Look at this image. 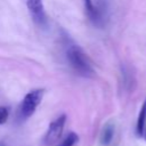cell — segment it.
<instances>
[{
  "label": "cell",
  "mask_w": 146,
  "mask_h": 146,
  "mask_svg": "<svg viewBox=\"0 0 146 146\" xmlns=\"http://www.w3.org/2000/svg\"><path fill=\"white\" fill-rule=\"evenodd\" d=\"M66 57L70 63V65L73 67V70L86 78H90L95 74V71L92 68L91 63L89 62L87 55L79 46H70L66 51Z\"/></svg>",
  "instance_id": "6da1fadb"
},
{
  "label": "cell",
  "mask_w": 146,
  "mask_h": 146,
  "mask_svg": "<svg viewBox=\"0 0 146 146\" xmlns=\"http://www.w3.org/2000/svg\"><path fill=\"white\" fill-rule=\"evenodd\" d=\"M42 96H43L42 89H35L25 95L19 106V117L22 120H26L34 114L36 107L42 100Z\"/></svg>",
  "instance_id": "7a4b0ae2"
},
{
  "label": "cell",
  "mask_w": 146,
  "mask_h": 146,
  "mask_svg": "<svg viewBox=\"0 0 146 146\" xmlns=\"http://www.w3.org/2000/svg\"><path fill=\"white\" fill-rule=\"evenodd\" d=\"M86 14L89 18V21L95 25V26H103L105 23V11H106V6L102 1H98V3L95 6L92 0H82Z\"/></svg>",
  "instance_id": "3957f363"
},
{
  "label": "cell",
  "mask_w": 146,
  "mask_h": 146,
  "mask_svg": "<svg viewBox=\"0 0 146 146\" xmlns=\"http://www.w3.org/2000/svg\"><path fill=\"white\" fill-rule=\"evenodd\" d=\"M65 122H66V115L63 114L60 116H58L57 119H55L52 122H50L44 137H43V144L46 146H50L54 145L55 143H57L63 133L64 127H65Z\"/></svg>",
  "instance_id": "277c9868"
},
{
  "label": "cell",
  "mask_w": 146,
  "mask_h": 146,
  "mask_svg": "<svg viewBox=\"0 0 146 146\" xmlns=\"http://www.w3.org/2000/svg\"><path fill=\"white\" fill-rule=\"evenodd\" d=\"M26 6L30 15L35 24L43 26L47 23V15L44 11L42 0H26Z\"/></svg>",
  "instance_id": "5b68a950"
},
{
  "label": "cell",
  "mask_w": 146,
  "mask_h": 146,
  "mask_svg": "<svg viewBox=\"0 0 146 146\" xmlns=\"http://www.w3.org/2000/svg\"><path fill=\"white\" fill-rule=\"evenodd\" d=\"M114 137V125L113 123L108 122L103 127L102 133H100V144L104 146H107L111 144Z\"/></svg>",
  "instance_id": "8992f818"
},
{
  "label": "cell",
  "mask_w": 146,
  "mask_h": 146,
  "mask_svg": "<svg viewBox=\"0 0 146 146\" xmlns=\"http://www.w3.org/2000/svg\"><path fill=\"white\" fill-rule=\"evenodd\" d=\"M145 125H146V99L144 102V104L141 105L138 119H137V124H136V132L138 137L144 136L145 132Z\"/></svg>",
  "instance_id": "52a82bcc"
},
{
  "label": "cell",
  "mask_w": 146,
  "mask_h": 146,
  "mask_svg": "<svg viewBox=\"0 0 146 146\" xmlns=\"http://www.w3.org/2000/svg\"><path fill=\"white\" fill-rule=\"evenodd\" d=\"M79 141V136L75 132H68L57 146H74Z\"/></svg>",
  "instance_id": "ba28073f"
},
{
  "label": "cell",
  "mask_w": 146,
  "mask_h": 146,
  "mask_svg": "<svg viewBox=\"0 0 146 146\" xmlns=\"http://www.w3.org/2000/svg\"><path fill=\"white\" fill-rule=\"evenodd\" d=\"M9 117V111L5 106H0V125L5 124Z\"/></svg>",
  "instance_id": "9c48e42d"
},
{
  "label": "cell",
  "mask_w": 146,
  "mask_h": 146,
  "mask_svg": "<svg viewBox=\"0 0 146 146\" xmlns=\"http://www.w3.org/2000/svg\"><path fill=\"white\" fill-rule=\"evenodd\" d=\"M0 146H6V145H5L3 143H0Z\"/></svg>",
  "instance_id": "30bf717a"
},
{
  "label": "cell",
  "mask_w": 146,
  "mask_h": 146,
  "mask_svg": "<svg viewBox=\"0 0 146 146\" xmlns=\"http://www.w3.org/2000/svg\"><path fill=\"white\" fill-rule=\"evenodd\" d=\"M144 135H145V138H146V132H144Z\"/></svg>",
  "instance_id": "8fae6325"
}]
</instances>
